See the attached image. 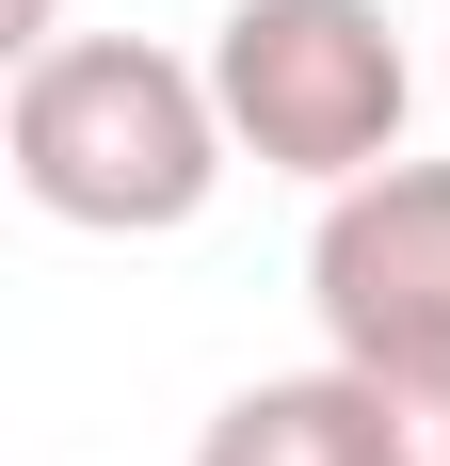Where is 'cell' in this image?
Listing matches in <instances>:
<instances>
[{
    "label": "cell",
    "mask_w": 450,
    "mask_h": 466,
    "mask_svg": "<svg viewBox=\"0 0 450 466\" xmlns=\"http://www.w3.org/2000/svg\"><path fill=\"white\" fill-rule=\"evenodd\" d=\"M210 96L241 129V161L354 193L370 161H403L418 65L386 33V0H225L210 16Z\"/></svg>",
    "instance_id": "7a4b0ae2"
},
{
    "label": "cell",
    "mask_w": 450,
    "mask_h": 466,
    "mask_svg": "<svg viewBox=\"0 0 450 466\" xmlns=\"http://www.w3.org/2000/svg\"><path fill=\"white\" fill-rule=\"evenodd\" d=\"M0 161H16V193H33L48 226L161 241V226L210 209V177L241 161V129H225L210 65H178V48H145V33H65L0 96Z\"/></svg>",
    "instance_id": "6da1fadb"
},
{
    "label": "cell",
    "mask_w": 450,
    "mask_h": 466,
    "mask_svg": "<svg viewBox=\"0 0 450 466\" xmlns=\"http://www.w3.org/2000/svg\"><path fill=\"white\" fill-rule=\"evenodd\" d=\"M33 48H65V0H16V65H33Z\"/></svg>",
    "instance_id": "5b68a950"
},
{
    "label": "cell",
    "mask_w": 450,
    "mask_h": 466,
    "mask_svg": "<svg viewBox=\"0 0 450 466\" xmlns=\"http://www.w3.org/2000/svg\"><path fill=\"white\" fill-rule=\"evenodd\" d=\"M306 306L338 370H450V161H370L322 193Z\"/></svg>",
    "instance_id": "3957f363"
},
{
    "label": "cell",
    "mask_w": 450,
    "mask_h": 466,
    "mask_svg": "<svg viewBox=\"0 0 450 466\" xmlns=\"http://www.w3.org/2000/svg\"><path fill=\"white\" fill-rule=\"evenodd\" d=\"M193 466H403V434H386V402H370V370H273V386H241L210 419V451Z\"/></svg>",
    "instance_id": "277c9868"
}]
</instances>
